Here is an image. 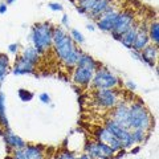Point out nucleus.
I'll return each mask as SVG.
<instances>
[{
	"instance_id": "obj_1",
	"label": "nucleus",
	"mask_w": 159,
	"mask_h": 159,
	"mask_svg": "<svg viewBox=\"0 0 159 159\" xmlns=\"http://www.w3.org/2000/svg\"><path fill=\"white\" fill-rule=\"evenodd\" d=\"M52 48L60 61L70 69L77 65V61L82 53L81 49L76 47V43L72 40L70 34H68L62 27H53Z\"/></svg>"
},
{
	"instance_id": "obj_2",
	"label": "nucleus",
	"mask_w": 159,
	"mask_h": 159,
	"mask_svg": "<svg viewBox=\"0 0 159 159\" xmlns=\"http://www.w3.org/2000/svg\"><path fill=\"white\" fill-rule=\"evenodd\" d=\"M129 116H130V129L131 130H145L150 133L154 126V119L151 113L141 101H134L129 105Z\"/></svg>"
},
{
	"instance_id": "obj_3",
	"label": "nucleus",
	"mask_w": 159,
	"mask_h": 159,
	"mask_svg": "<svg viewBox=\"0 0 159 159\" xmlns=\"http://www.w3.org/2000/svg\"><path fill=\"white\" fill-rule=\"evenodd\" d=\"M31 41L33 48L40 53L44 54L52 48L53 43V27L49 23H39L34 24L31 29Z\"/></svg>"
},
{
	"instance_id": "obj_4",
	"label": "nucleus",
	"mask_w": 159,
	"mask_h": 159,
	"mask_svg": "<svg viewBox=\"0 0 159 159\" xmlns=\"http://www.w3.org/2000/svg\"><path fill=\"white\" fill-rule=\"evenodd\" d=\"M90 85L94 90H97V89H116L119 85V78L107 68L99 66L93 74Z\"/></svg>"
},
{
	"instance_id": "obj_5",
	"label": "nucleus",
	"mask_w": 159,
	"mask_h": 159,
	"mask_svg": "<svg viewBox=\"0 0 159 159\" xmlns=\"http://www.w3.org/2000/svg\"><path fill=\"white\" fill-rule=\"evenodd\" d=\"M134 24H135V13H134L133 9H123V11H119L117 21L114 24V27L111 29V37L116 40H121L122 34L126 33L129 29H130Z\"/></svg>"
},
{
	"instance_id": "obj_6",
	"label": "nucleus",
	"mask_w": 159,
	"mask_h": 159,
	"mask_svg": "<svg viewBox=\"0 0 159 159\" xmlns=\"http://www.w3.org/2000/svg\"><path fill=\"white\" fill-rule=\"evenodd\" d=\"M93 101L98 107L110 110L119 102V96L116 89H97L93 93Z\"/></svg>"
},
{
	"instance_id": "obj_7",
	"label": "nucleus",
	"mask_w": 159,
	"mask_h": 159,
	"mask_svg": "<svg viewBox=\"0 0 159 159\" xmlns=\"http://www.w3.org/2000/svg\"><path fill=\"white\" fill-rule=\"evenodd\" d=\"M103 126H105L107 130L122 143V147L125 148V150L126 148H130L134 145L133 138H131V130H127V129H125L123 126L118 125L117 122H114L113 119H110V118L106 119Z\"/></svg>"
},
{
	"instance_id": "obj_8",
	"label": "nucleus",
	"mask_w": 159,
	"mask_h": 159,
	"mask_svg": "<svg viewBox=\"0 0 159 159\" xmlns=\"http://www.w3.org/2000/svg\"><path fill=\"white\" fill-rule=\"evenodd\" d=\"M85 154L92 159H113L114 151L111 147L98 141H90L85 145Z\"/></svg>"
},
{
	"instance_id": "obj_9",
	"label": "nucleus",
	"mask_w": 159,
	"mask_h": 159,
	"mask_svg": "<svg viewBox=\"0 0 159 159\" xmlns=\"http://www.w3.org/2000/svg\"><path fill=\"white\" fill-rule=\"evenodd\" d=\"M111 110L113 111L110 114V119H113L114 122H117L118 125L123 126L125 129H127V130H131L130 129V116H129V103L119 101Z\"/></svg>"
},
{
	"instance_id": "obj_10",
	"label": "nucleus",
	"mask_w": 159,
	"mask_h": 159,
	"mask_svg": "<svg viewBox=\"0 0 159 159\" xmlns=\"http://www.w3.org/2000/svg\"><path fill=\"white\" fill-rule=\"evenodd\" d=\"M94 137H96V141L98 142H102L105 143V145H107L109 147H111V150L116 152V151H119L122 147V143L118 141V139L113 135V134L107 130V129L105 126L102 127H97L96 131H94Z\"/></svg>"
},
{
	"instance_id": "obj_11",
	"label": "nucleus",
	"mask_w": 159,
	"mask_h": 159,
	"mask_svg": "<svg viewBox=\"0 0 159 159\" xmlns=\"http://www.w3.org/2000/svg\"><path fill=\"white\" fill-rule=\"evenodd\" d=\"M15 159H44V147L40 145H25L24 148L15 150Z\"/></svg>"
},
{
	"instance_id": "obj_12",
	"label": "nucleus",
	"mask_w": 159,
	"mask_h": 159,
	"mask_svg": "<svg viewBox=\"0 0 159 159\" xmlns=\"http://www.w3.org/2000/svg\"><path fill=\"white\" fill-rule=\"evenodd\" d=\"M118 13H119L118 9L111 8L110 11H107L105 15H102V17L98 19L96 21L97 23V28L99 29V31H102V32L110 33L113 27H114V24H116V21H117Z\"/></svg>"
},
{
	"instance_id": "obj_13",
	"label": "nucleus",
	"mask_w": 159,
	"mask_h": 159,
	"mask_svg": "<svg viewBox=\"0 0 159 159\" xmlns=\"http://www.w3.org/2000/svg\"><path fill=\"white\" fill-rule=\"evenodd\" d=\"M93 74H94V72L90 70V69H88V68L74 66V68H73L72 80H73L74 84H77V85L86 88V86L90 85L92 78H93Z\"/></svg>"
},
{
	"instance_id": "obj_14",
	"label": "nucleus",
	"mask_w": 159,
	"mask_h": 159,
	"mask_svg": "<svg viewBox=\"0 0 159 159\" xmlns=\"http://www.w3.org/2000/svg\"><path fill=\"white\" fill-rule=\"evenodd\" d=\"M111 8H113V0H96L93 8L90 9V12L88 13L86 17L97 21L98 19L102 17V15H105Z\"/></svg>"
},
{
	"instance_id": "obj_15",
	"label": "nucleus",
	"mask_w": 159,
	"mask_h": 159,
	"mask_svg": "<svg viewBox=\"0 0 159 159\" xmlns=\"http://www.w3.org/2000/svg\"><path fill=\"white\" fill-rule=\"evenodd\" d=\"M141 56H142V62L147 64L150 68L157 66V58H158V45L150 43L148 45L141 51Z\"/></svg>"
},
{
	"instance_id": "obj_16",
	"label": "nucleus",
	"mask_w": 159,
	"mask_h": 159,
	"mask_svg": "<svg viewBox=\"0 0 159 159\" xmlns=\"http://www.w3.org/2000/svg\"><path fill=\"white\" fill-rule=\"evenodd\" d=\"M4 141H6L7 146L9 148H12V150H20V148H24L25 147V141H24L23 138H20L19 135H16L11 129H6V131H4Z\"/></svg>"
},
{
	"instance_id": "obj_17",
	"label": "nucleus",
	"mask_w": 159,
	"mask_h": 159,
	"mask_svg": "<svg viewBox=\"0 0 159 159\" xmlns=\"http://www.w3.org/2000/svg\"><path fill=\"white\" fill-rule=\"evenodd\" d=\"M148 44H150V39H148V33H147L146 27L145 25H139L138 27V33H137L135 41H134L133 48L130 49V51L141 52L146 45H148Z\"/></svg>"
},
{
	"instance_id": "obj_18",
	"label": "nucleus",
	"mask_w": 159,
	"mask_h": 159,
	"mask_svg": "<svg viewBox=\"0 0 159 159\" xmlns=\"http://www.w3.org/2000/svg\"><path fill=\"white\" fill-rule=\"evenodd\" d=\"M12 73L16 76H23V74H33L34 73V65L24 60L21 56H19L15 61V66L12 69Z\"/></svg>"
},
{
	"instance_id": "obj_19",
	"label": "nucleus",
	"mask_w": 159,
	"mask_h": 159,
	"mask_svg": "<svg viewBox=\"0 0 159 159\" xmlns=\"http://www.w3.org/2000/svg\"><path fill=\"white\" fill-rule=\"evenodd\" d=\"M76 66H82V68H88L90 69V70L96 72L97 69L99 68V62H97L96 60H94L90 54H88L85 52L81 53V56H80L78 61H77V65Z\"/></svg>"
},
{
	"instance_id": "obj_20",
	"label": "nucleus",
	"mask_w": 159,
	"mask_h": 159,
	"mask_svg": "<svg viewBox=\"0 0 159 159\" xmlns=\"http://www.w3.org/2000/svg\"><path fill=\"white\" fill-rule=\"evenodd\" d=\"M138 27H139V24H134L126 33L122 34V37L119 41L122 43V45L125 48H127V49L133 48V44L135 41V37H137V33H138Z\"/></svg>"
},
{
	"instance_id": "obj_21",
	"label": "nucleus",
	"mask_w": 159,
	"mask_h": 159,
	"mask_svg": "<svg viewBox=\"0 0 159 159\" xmlns=\"http://www.w3.org/2000/svg\"><path fill=\"white\" fill-rule=\"evenodd\" d=\"M20 56H21L24 60H27L28 62H31L32 65L36 66L37 64H39V61H40V57H41V54H40L33 47H27V48L23 49V52H21Z\"/></svg>"
},
{
	"instance_id": "obj_22",
	"label": "nucleus",
	"mask_w": 159,
	"mask_h": 159,
	"mask_svg": "<svg viewBox=\"0 0 159 159\" xmlns=\"http://www.w3.org/2000/svg\"><path fill=\"white\" fill-rule=\"evenodd\" d=\"M0 126L4 129H9L7 111H6V94L0 90Z\"/></svg>"
},
{
	"instance_id": "obj_23",
	"label": "nucleus",
	"mask_w": 159,
	"mask_h": 159,
	"mask_svg": "<svg viewBox=\"0 0 159 159\" xmlns=\"http://www.w3.org/2000/svg\"><path fill=\"white\" fill-rule=\"evenodd\" d=\"M9 69V58L6 53H0V86L4 82Z\"/></svg>"
},
{
	"instance_id": "obj_24",
	"label": "nucleus",
	"mask_w": 159,
	"mask_h": 159,
	"mask_svg": "<svg viewBox=\"0 0 159 159\" xmlns=\"http://www.w3.org/2000/svg\"><path fill=\"white\" fill-rule=\"evenodd\" d=\"M147 33H148V39H150V43L158 45V44H159V24H158L157 20H154V21L150 23Z\"/></svg>"
},
{
	"instance_id": "obj_25",
	"label": "nucleus",
	"mask_w": 159,
	"mask_h": 159,
	"mask_svg": "<svg viewBox=\"0 0 159 159\" xmlns=\"http://www.w3.org/2000/svg\"><path fill=\"white\" fill-rule=\"evenodd\" d=\"M150 133H147L145 130H139V129H135V130H131V138L134 143H142L147 139V135Z\"/></svg>"
},
{
	"instance_id": "obj_26",
	"label": "nucleus",
	"mask_w": 159,
	"mask_h": 159,
	"mask_svg": "<svg viewBox=\"0 0 159 159\" xmlns=\"http://www.w3.org/2000/svg\"><path fill=\"white\" fill-rule=\"evenodd\" d=\"M70 37L74 43L77 44H84L85 43V37H84V34L78 31V29H70Z\"/></svg>"
},
{
	"instance_id": "obj_27",
	"label": "nucleus",
	"mask_w": 159,
	"mask_h": 159,
	"mask_svg": "<svg viewBox=\"0 0 159 159\" xmlns=\"http://www.w3.org/2000/svg\"><path fill=\"white\" fill-rule=\"evenodd\" d=\"M34 97V94L29 90H25V89H19V98L21 99L23 102H29L32 101V98Z\"/></svg>"
},
{
	"instance_id": "obj_28",
	"label": "nucleus",
	"mask_w": 159,
	"mask_h": 159,
	"mask_svg": "<svg viewBox=\"0 0 159 159\" xmlns=\"http://www.w3.org/2000/svg\"><path fill=\"white\" fill-rule=\"evenodd\" d=\"M56 159H77L76 154L69 151V150H62L58 152V155L56 157Z\"/></svg>"
},
{
	"instance_id": "obj_29",
	"label": "nucleus",
	"mask_w": 159,
	"mask_h": 159,
	"mask_svg": "<svg viewBox=\"0 0 159 159\" xmlns=\"http://www.w3.org/2000/svg\"><path fill=\"white\" fill-rule=\"evenodd\" d=\"M48 7L52 9V11H62V6L60 3H49L48 4Z\"/></svg>"
},
{
	"instance_id": "obj_30",
	"label": "nucleus",
	"mask_w": 159,
	"mask_h": 159,
	"mask_svg": "<svg viewBox=\"0 0 159 159\" xmlns=\"http://www.w3.org/2000/svg\"><path fill=\"white\" fill-rule=\"evenodd\" d=\"M39 98H40V101H41L43 103H49L51 102V97H49L48 93H41Z\"/></svg>"
},
{
	"instance_id": "obj_31",
	"label": "nucleus",
	"mask_w": 159,
	"mask_h": 159,
	"mask_svg": "<svg viewBox=\"0 0 159 159\" xmlns=\"http://www.w3.org/2000/svg\"><path fill=\"white\" fill-rule=\"evenodd\" d=\"M8 52L16 54L19 52V44H15V43L13 44H9V45H8Z\"/></svg>"
},
{
	"instance_id": "obj_32",
	"label": "nucleus",
	"mask_w": 159,
	"mask_h": 159,
	"mask_svg": "<svg viewBox=\"0 0 159 159\" xmlns=\"http://www.w3.org/2000/svg\"><path fill=\"white\" fill-rule=\"evenodd\" d=\"M126 86L129 88V90H131V92L137 89V85H135L134 82H131V81H127V82H126Z\"/></svg>"
},
{
	"instance_id": "obj_33",
	"label": "nucleus",
	"mask_w": 159,
	"mask_h": 159,
	"mask_svg": "<svg viewBox=\"0 0 159 159\" xmlns=\"http://www.w3.org/2000/svg\"><path fill=\"white\" fill-rule=\"evenodd\" d=\"M131 56H133L134 58H137V60H139V61H141V60H142V56H141V52H137V51H131Z\"/></svg>"
},
{
	"instance_id": "obj_34",
	"label": "nucleus",
	"mask_w": 159,
	"mask_h": 159,
	"mask_svg": "<svg viewBox=\"0 0 159 159\" xmlns=\"http://www.w3.org/2000/svg\"><path fill=\"white\" fill-rule=\"evenodd\" d=\"M62 25L65 27H69V21H68V15H62V20H61Z\"/></svg>"
},
{
	"instance_id": "obj_35",
	"label": "nucleus",
	"mask_w": 159,
	"mask_h": 159,
	"mask_svg": "<svg viewBox=\"0 0 159 159\" xmlns=\"http://www.w3.org/2000/svg\"><path fill=\"white\" fill-rule=\"evenodd\" d=\"M6 12H7V4L6 3H2V4H0V15L6 13Z\"/></svg>"
},
{
	"instance_id": "obj_36",
	"label": "nucleus",
	"mask_w": 159,
	"mask_h": 159,
	"mask_svg": "<svg viewBox=\"0 0 159 159\" xmlns=\"http://www.w3.org/2000/svg\"><path fill=\"white\" fill-rule=\"evenodd\" d=\"M77 159H92V158L89 157L88 154H85V152H84V154H81V155H80V157H77Z\"/></svg>"
},
{
	"instance_id": "obj_37",
	"label": "nucleus",
	"mask_w": 159,
	"mask_h": 159,
	"mask_svg": "<svg viewBox=\"0 0 159 159\" xmlns=\"http://www.w3.org/2000/svg\"><path fill=\"white\" fill-rule=\"evenodd\" d=\"M139 150H141V147H139V146L138 147H134L133 150H131V154H137V152H139Z\"/></svg>"
},
{
	"instance_id": "obj_38",
	"label": "nucleus",
	"mask_w": 159,
	"mask_h": 159,
	"mask_svg": "<svg viewBox=\"0 0 159 159\" xmlns=\"http://www.w3.org/2000/svg\"><path fill=\"white\" fill-rule=\"evenodd\" d=\"M88 29H89V31H94V27L92 25V24H88V27H86Z\"/></svg>"
},
{
	"instance_id": "obj_39",
	"label": "nucleus",
	"mask_w": 159,
	"mask_h": 159,
	"mask_svg": "<svg viewBox=\"0 0 159 159\" xmlns=\"http://www.w3.org/2000/svg\"><path fill=\"white\" fill-rule=\"evenodd\" d=\"M15 2V0H6V4H7V6H9V4H12Z\"/></svg>"
},
{
	"instance_id": "obj_40",
	"label": "nucleus",
	"mask_w": 159,
	"mask_h": 159,
	"mask_svg": "<svg viewBox=\"0 0 159 159\" xmlns=\"http://www.w3.org/2000/svg\"><path fill=\"white\" fill-rule=\"evenodd\" d=\"M6 159H15V158H13V157H7Z\"/></svg>"
},
{
	"instance_id": "obj_41",
	"label": "nucleus",
	"mask_w": 159,
	"mask_h": 159,
	"mask_svg": "<svg viewBox=\"0 0 159 159\" xmlns=\"http://www.w3.org/2000/svg\"><path fill=\"white\" fill-rule=\"evenodd\" d=\"M69 2H72L73 4H76V0H69Z\"/></svg>"
},
{
	"instance_id": "obj_42",
	"label": "nucleus",
	"mask_w": 159,
	"mask_h": 159,
	"mask_svg": "<svg viewBox=\"0 0 159 159\" xmlns=\"http://www.w3.org/2000/svg\"><path fill=\"white\" fill-rule=\"evenodd\" d=\"M76 2H77V0H76Z\"/></svg>"
}]
</instances>
